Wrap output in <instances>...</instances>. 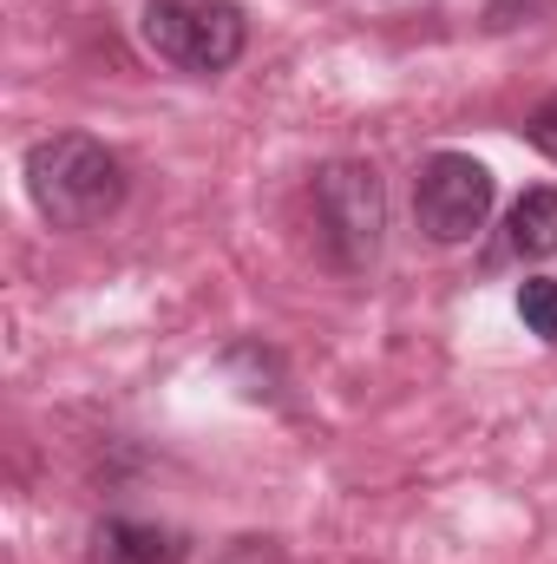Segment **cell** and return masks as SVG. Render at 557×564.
<instances>
[{"label": "cell", "instance_id": "5b68a950", "mask_svg": "<svg viewBox=\"0 0 557 564\" xmlns=\"http://www.w3.org/2000/svg\"><path fill=\"white\" fill-rule=\"evenodd\" d=\"M505 243L518 250V257H557V184H538V191H525L518 204H512V217H505Z\"/></svg>", "mask_w": 557, "mask_h": 564}, {"label": "cell", "instance_id": "9c48e42d", "mask_svg": "<svg viewBox=\"0 0 557 564\" xmlns=\"http://www.w3.org/2000/svg\"><path fill=\"white\" fill-rule=\"evenodd\" d=\"M512 7H518V0H499V13H512ZM525 7H532V0H525Z\"/></svg>", "mask_w": 557, "mask_h": 564}, {"label": "cell", "instance_id": "277c9868", "mask_svg": "<svg viewBox=\"0 0 557 564\" xmlns=\"http://www.w3.org/2000/svg\"><path fill=\"white\" fill-rule=\"evenodd\" d=\"M414 217L433 243H466L485 230L492 217V171L466 151H439L419 164V184H414Z\"/></svg>", "mask_w": 557, "mask_h": 564}, {"label": "cell", "instance_id": "ba28073f", "mask_svg": "<svg viewBox=\"0 0 557 564\" xmlns=\"http://www.w3.org/2000/svg\"><path fill=\"white\" fill-rule=\"evenodd\" d=\"M525 139H532V144H538V151L557 164V93L538 106V112H532V119H525Z\"/></svg>", "mask_w": 557, "mask_h": 564}, {"label": "cell", "instance_id": "8992f818", "mask_svg": "<svg viewBox=\"0 0 557 564\" xmlns=\"http://www.w3.org/2000/svg\"><path fill=\"white\" fill-rule=\"evenodd\" d=\"M99 552H106V564H177L184 558V545H177L171 532L139 525V519H112V525L99 532Z\"/></svg>", "mask_w": 557, "mask_h": 564}, {"label": "cell", "instance_id": "3957f363", "mask_svg": "<svg viewBox=\"0 0 557 564\" xmlns=\"http://www.w3.org/2000/svg\"><path fill=\"white\" fill-rule=\"evenodd\" d=\"M144 46L177 73H223L243 53V7L237 0H144Z\"/></svg>", "mask_w": 557, "mask_h": 564}, {"label": "cell", "instance_id": "52a82bcc", "mask_svg": "<svg viewBox=\"0 0 557 564\" xmlns=\"http://www.w3.org/2000/svg\"><path fill=\"white\" fill-rule=\"evenodd\" d=\"M518 315H525V328H532V335L557 341V282L551 276L525 282V289H518Z\"/></svg>", "mask_w": 557, "mask_h": 564}, {"label": "cell", "instance_id": "7a4b0ae2", "mask_svg": "<svg viewBox=\"0 0 557 564\" xmlns=\"http://www.w3.org/2000/svg\"><path fill=\"white\" fill-rule=\"evenodd\" d=\"M315 224H321V243L335 257V270H368L381 257V237H387V191H381V171L361 164V158H335L315 171Z\"/></svg>", "mask_w": 557, "mask_h": 564}, {"label": "cell", "instance_id": "6da1fadb", "mask_svg": "<svg viewBox=\"0 0 557 564\" xmlns=\"http://www.w3.org/2000/svg\"><path fill=\"white\" fill-rule=\"evenodd\" d=\"M26 197L40 204L46 224L59 230H86L99 217L119 210L125 197V164L86 132H59V139H40L26 151Z\"/></svg>", "mask_w": 557, "mask_h": 564}]
</instances>
